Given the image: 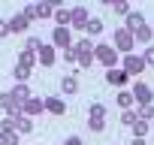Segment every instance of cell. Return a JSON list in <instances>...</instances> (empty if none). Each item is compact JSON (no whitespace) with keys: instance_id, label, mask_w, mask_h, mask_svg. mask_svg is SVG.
Segmentation results:
<instances>
[{"instance_id":"22","label":"cell","mask_w":154,"mask_h":145,"mask_svg":"<svg viewBox=\"0 0 154 145\" xmlns=\"http://www.w3.org/2000/svg\"><path fill=\"white\" fill-rule=\"evenodd\" d=\"M18 63H21V66H27V69H33L36 54H33V51H27V48H21V51H18Z\"/></svg>"},{"instance_id":"4","label":"cell","mask_w":154,"mask_h":145,"mask_svg":"<svg viewBox=\"0 0 154 145\" xmlns=\"http://www.w3.org/2000/svg\"><path fill=\"white\" fill-rule=\"evenodd\" d=\"M51 45L60 48V51H66V48L72 45V30H69V27H54V30H51Z\"/></svg>"},{"instance_id":"12","label":"cell","mask_w":154,"mask_h":145,"mask_svg":"<svg viewBox=\"0 0 154 145\" xmlns=\"http://www.w3.org/2000/svg\"><path fill=\"white\" fill-rule=\"evenodd\" d=\"M15 133H18V136H30V133H33V118L18 115V118H15Z\"/></svg>"},{"instance_id":"37","label":"cell","mask_w":154,"mask_h":145,"mask_svg":"<svg viewBox=\"0 0 154 145\" xmlns=\"http://www.w3.org/2000/svg\"><path fill=\"white\" fill-rule=\"evenodd\" d=\"M130 145H148V142H145V139H133Z\"/></svg>"},{"instance_id":"36","label":"cell","mask_w":154,"mask_h":145,"mask_svg":"<svg viewBox=\"0 0 154 145\" xmlns=\"http://www.w3.org/2000/svg\"><path fill=\"white\" fill-rule=\"evenodd\" d=\"M6 33H9V21H6V18H0V36H6Z\"/></svg>"},{"instance_id":"17","label":"cell","mask_w":154,"mask_h":145,"mask_svg":"<svg viewBox=\"0 0 154 145\" xmlns=\"http://www.w3.org/2000/svg\"><path fill=\"white\" fill-rule=\"evenodd\" d=\"M115 100H118V106H121V109H124V112H127V109H133V106H136V100H133V94H130V91H127V88H121V91H118V97H115Z\"/></svg>"},{"instance_id":"32","label":"cell","mask_w":154,"mask_h":145,"mask_svg":"<svg viewBox=\"0 0 154 145\" xmlns=\"http://www.w3.org/2000/svg\"><path fill=\"white\" fill-rule=\"evenodd\" d=\"M63 60H69V63H75V60H79V51H75V42L63 51Z\"/></svg>"},{"instance_id":"6","label":"cell","mask_w":154,"mask_h":145,"mask_svg":"<svg viewBox=\"0 0 154 145\" xmlns=\"http://www.w3.org/2000/svg\"><path fill=\"white\" fill-rule=\"evenodd\" d=\"M45 112V97H30L24 106H21V115H27V118H36V115H42Z\"/></svg>"},{"instance_id":"20","label":"cell","mask_w":154,"mask_h":145,"mask_svg":"<svg viewBox=\"0 0 154 145\" xmlns=\"http://www.w3.org/2000/svg\"><path fill=\"white\" fill-rule=\"evenodd\" d=\"M151 36H154V27H148V24H145L142 30H136V33H133V39H136V42H142V45H151Z\"/></svg>"},{"instance_id":"5","label":"cell","mask_w":154,"mask_h":145,"mask_svg":"<svg viewBox=\"0 0 154 145\" xmlns=\"http://www.w3.org/2000/svg\"><path fill=\"white\" fill-rule=\"evenodd\" d=\"M130 94H133L136 106H142V103H154V91H151V85H145V82H136V85L130 88Z\"/></svg>"},{"instance_id":"34","label":"cell","mask_w":154,"mask_h":145,"mask_svg":"<svg viewBox=\"0 0 154 145\" xmlns=\"http://www.w3.org/2000/svg\"><path fill=\"white\" fill-rule=\"evenodd\" d=\"M75 63H79L82 69H88V66L94 63V54H79V60H75Z\"/></svg>"},{"instance_id":"19","label":"cell","mask_w":154,"mask_h":145,"mask_svg":"<svg viewBox=\"0 0 154 145\" xmlns=\"http://www.w3.org/2000/svg\"><path fill=\"white\" fill-rule=\"evenodd\" d=\"M69 18H72V15H69L66 6H57V9H54V21H57V27H69Z\"/></svg>"},{"instance_id":"7","label":"cell","mask_w":154,"mask_h":145,"mask_svg":"<svg viewBox=\"0 0 154 145\" xmlns=\"http://www.w3.org/2000/svg\"><path fill=\"white\" fill-rule=\"evenodd\" d=\"M69 15H72V18H69V30H72V27H82V30H85V24L91 21V15H88L85 6H72Z\"/></svg>"},{"instance_id":"9","label":"cell","mask_w":154,"mask_h":145,"mask_svg":"<svg viewBox=\"0 0 154 145\" xmlns=\"http://www.w3.org/2000/svg\"><path fill=\"white\" fill-rule=\"evenodd\" d=\"M54 60H57L54 45H42V48L36 51V63H42V66H54Z\"/></svg>"},{"instance_id":"2","label":"cell","mask_w":154,"mask_h":145,"mask_svg":"<svg viewBox=\"0 0 154 145\" xmlns=\"http://www.w3.org/2000/svg\"><path fill=\"white\" fill-rule=\"evenodd\" d=\"M94 60H100L106 69H115V66L121 63V54L115 51V45H106V42H100V45H94Z\"/></svg>"},{"instance_id":"31","label":"cell","mask_w":154,"mask_h":145,"mask_svg":"<svg viewBox=\"0 0 154 145\" xmlns=\"http://www.w3.org/2000/svg\"><path fill=\"white\" fill-rule=\"evenodd\" d=\"M24 48H27V51H33V54H36V51H39V48H42V42H39V36H30V39H27V42H24Z\"/></svg>"},{"instance_id":"8","label":"cell","mask_w":154,"mask_h":145,"mask_svg":"<svg viewBox=\"0 0 154 145\" xmlns=\"http://www.w3.org/2000/svg\"><path fill=\"white\" fill-rule=\"evenodd\" d=\"M127 72L121 69V66H115V69H106V82L109 85H115V88H127Z\"/></svg>"},{"instance_id":"27","label":"cell","mask_w":154,"mask_h":145,"mask_svg":"<svg viewBox=\"0 0 154 145\" xmlns=\"http://www.w3.org/2000/svg\"><path fill=\"white\" fill-rule=\"evenodd\" d=\"M75 51H79V54H94V42L91 39H79V42H75Z\"/></svg>"},{"instance_id":"26","label":"cell","mask_w":154,"mask_h":145,"mask_svg":"<svg viewBox=\"0 0 154 145\" xmlns=\"http://www.w3.org/2000/svg\"><path fill=\"white\" fill-rule=\"evenodd\" d=\"M139 121V115H136V109H127V112H121V124L124 127H133Z\"/></svg>"},{"instance_id":"24","label":"cell","mask_w":154,"mask_h":145,"mask_svg":"<svg viewBox=\"0 0 154 145\" xmlns=\"http://www.w3.org/2000/svg\"><path fill=\"white\" fill-rule=\"evenodd\" d=\"M136 115H139L142 121H151V118H154V103H142V106H136Z\"/></svg>"},{"instance_id":"29","label":"cell","mask_w":154,"mask_h":145,"mask_svg":"<svg viewBox=\"0 0 154 145\" xmlns=\"http://www.w3.org/2000/svg\"><path fill=\"white\" fill-rule=\"evenodd\" d=\"M103 127H106V118H88V130L91 133H103Z\"/></svg>"},{"instance_id":"14","label":"cell","mask_w":154,"mask_h":145,"mask_svg":"<svg viewBox=\"0 0 154 145\" xmlns=\"http://www.w3.org/2000/svg\"><path fill=\"white\" fill-rule=\"evenodd\" d=\"M45 112H51V115H63V112H66V103H63L60 97H45Z\"/></svg>"},{"instance_id":"10","label":"cell","mask_w":154,"mask_h":145,"mask_svg":"<svg viewBox=\"0 0 154 145\" xmlns=\"http://www.w3.org/2000/svg\"><path fill=\"white\" fill-rule=\"evenodd\" d=\"M124 27H127V30H130V33H136V30H142V27H145V15H142V12H136V9H133V12H130V15H127V21H124Z\"/></svg>"},{"instance_id":"16","label":"cell","mask_w":154,"mask_h":145,"mask_svg":"<svg viewBox=\"0 0 154 145\" xmlns=\"http://www.w3.org/2000/svg\"><path fill=\"white\" fill-rule=\"evenodd\" d=\"M60 91L69 97V94H79V79H75V76H63L60 79Z\"/></svg>"},{"instance_id":"3","label":"cell","mask_w":154,"mask_h":145,"mask_svg":"<svg viewBox=\"0 0 154 145\" xmlns=\"http://www.w3.org/2000/svg\"><path fill=\"white\" fill-rule=\"evenodd\" d=\"M121 69L127 72V76H142V72H145L142 54H124V57H121Z\"/></svg>"},{"instance_id":"35","label":"cell","mask_w":154,"mask_h":145,"mask_svg":"<svg viewBox=\"0 0 154 145\" xmlns=\"http://www.w3.org/2000/svg\"><path fill=\"white\" fill-rule=\"evenodd\" d=\"M60 145H85V142H82V136H66Z\"/></svg>"},{"instance_id":"28","label":"cell","mask_w":154,"mask_h":145,"mask_svg":"<svg viewBox=\"0 0 154 145\" xmlns=\"http://www.w3.org/2000/svg\"><path fill=\"white\" fill-rule=\"evenodd\" d=\"M88 118H106V106H103V103H91Z\"/></svg>"},{"instance_id":"21","label":"cell","mask_w":154,"mask_h":145,"mask_svg":"<svg viewBox=\"0 0 154 145\" xmlns=\"http://www.w3.org/2000/svg\"><path fill=\"white\" fill-rule=\"evenodd\" d=\"M85 33H88V36H100V33H103V18H91V21L85 24Z\"/></svg>"},{"instance_id":"30","label":"cell","mask_w":154,"mask_h":145,"mask_svg":"<svg viewBox=\"0 0 154 145\" xmlns=\"http://www.w3.org/2000/svg\"><path fill=\"white\" fill-rule=\"evenodd\" d=\"M21 15H24L27 21H33V18H36V3H24V9H21Z\"/></svg>"},{"instance_id":"33","label":"cell","mask_w":154,"mask_h":145,"mask_svg":"<svg viewBox=\"0 0 154 145\" xmlns=\"http://www.w3.org/2000/svg\"><path fill=\"white\" fill-rule=\"evenodd\" d=\"M145 66H154V45H145V54H142Z\"/></svg>"},{"instance_id":"11","label":"cell","mask_w":154,"mask_h":145,"mask_svg":"<svg viewBox=\"0 0 154 145\" xmlns=\"http://www.w3.org/2000/svg\"><path fill=\"white\" fill-rule=\"evenodd\" d=\"M9 97H12V100H15L18 106H24V103H27V100H30L33 94H30V88H27V85H15V88L9 91Z\"/></svg>"},{"instance_id":"23","label":"cell","mask_w":154,"mask_h":145,"mask_svg":"<svg viewBox=\"0 0 154 145\" xmlns=\"http://www.w3.org/2000/svg\"><path fill=\"white\" fill-rule=\"evenodd\" d=\"M109 3H112V9H115V15H130L133 9H130V3H127V0H109Z\"/></svg>"},{"instance_id":"38","label":"cell","mask_w":154,"mask_h":145,"mask_svg":"<svg viewBox=\"0 0 154 145\" xmlns=\"http://www.w3.org/2000/svg\"><path fill=\"white\" fill-rule=\"evenodd\" d=\"M0 145H3V142H0Z\"/></svg>"},{"instance_id":"25","label":"cell","mask_w":154,"mask_h":145,"mask_svg":"<svg viewBox=\"0 0 154 145\" xmlns=\"http://www.w3.org/2000/svg\"><path fill=\"white\" fill-rule=\"evenodd\" d=\"M18 133L15 130H0V142H3V145H18Z\"/></svg>"},{"instance_id":"13","label":"cell","mask_w":154,"mask_h":145,"mask_svg":"<svg viewBox=\"0 0 154 145\" xmlns=\"http://www.w3.org/2000/svg\"><path fill=\"white\" fill-rule=\"evenodd\" d=\"M27 27H30V21H27V18H24V15H21V12H18V15H12V18H9V33H24V30H27Z\"/></svg>"},{"instance_id":"15","label":"cell","mask_w":154,"mask_h":145,"mask_svg":"<svg viewBox=\"0 0 154 145\" xmlns=\"http://www.w3.org/2000/svg\"><path fill=\"white\" fill-rule=\"evenodd\" d=\"M12 79H15V85H27V82H30V69L21 66V63H15V66H12Z\"/></svg>"},{"instance_id":"1","label":"cell","mask_w":154,"mask_h":145,"mask_svg":"<svg viewBox=\"0 0 154 145\" xmlns=\"http://www.w3.org/2000/svg\"><path fill=\"white\" fill-rule=\"evenodd\" d=\"M112 45H115V51L124 57V54H133L136 39H133V33H130L127 27H115V33H112Z\"/></svg>"},{"instance_id":"18","label":"cell","mask_w":154,"mask_h":145,"mask_svg":"<svg viewBox=\"0 0 154 145\" xmlns=\"http://www.w3.org/2000/svg\"><path fill=\"white\" fill-rule=\"evenodd\" d=\"M130 130H133V139H145V136H148V130H151V121H142V118H139Z\"/></svg>"}]
</instances>
